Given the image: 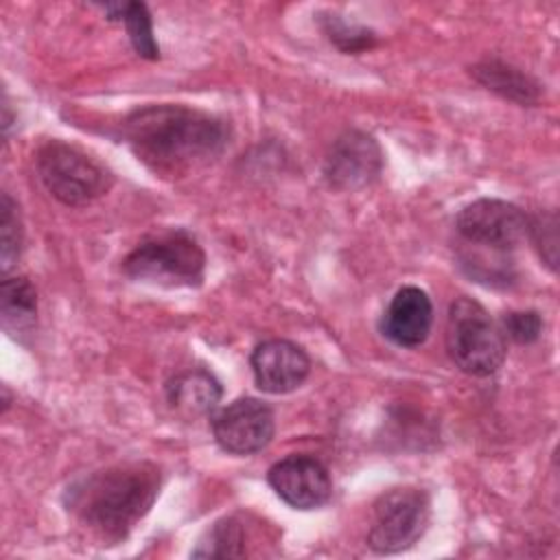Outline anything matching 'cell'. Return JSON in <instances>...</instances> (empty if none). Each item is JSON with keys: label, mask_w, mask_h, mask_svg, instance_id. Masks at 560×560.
Segmentation results:
<instances>
[{"label": "cell", "mask_w": 560, "mask_h": 560, "mask_svg": "<svg viewBox=\"0 0 560 560\" xmlns=\"http://www.w3.org/2000/svg\"><path fill=\"white\" fill-rule=\"evenodd\" d=\"M162 475L151 462H125L74 479L63 492L66 510L107 545L120 542L147 516Z\"/></svg>", "instance_id": "7a4b0ae2"}, {"label": "cell", "mask_w": 560, "mask_h": 560, "mask_svg": "<svg viewBox=\"0 0 560 560\" xmlns=\"http://www.w3.org/2000/svg\"><path fill=\"white\" fill-rule=\"evenodd\" d=\"M446 352L457 370L490 376L505 361V335L490 313L472 298L459 295L446 315Z\"/></svg>", "instance_id": "3957f363"}, {"label": "cell", "mask_w": 560, "mask_h": 560, "mask_svg": "<svg viewBox=\"0 0 560 560\" xmlns=\"http://www.w3.org/2000/svg\"><path fill=\"white\" fill-rule=\"evenodd\" d=\"M455 228L466 243L508 254L527 238L529 217L510 201L483 197L459 210Z\"/></svg>", "instance_id": "52a82bcc"}, {"label": "cell", "mask_w": 560, "mask_h": 560, "mask_svg": "<svg viewBox=\"0 0 560 560\" xmlns=\"http://www.w3.org/2000/svg\"><path fill=\"white\" fill-rule=\"evenodd\" d=\"M501 326L503 335L521 346L534 343L542 332V319L536 311H510L501 317Z\"/></svg>", "instance_id": "44dd1931"}, {"label": "cell", "mask_w": 560, "mask_h": 560, "mask_svg": "<svg viewBox=\"0 0 560 560\" xmlns=\"http://www.w3.org/2000/svg\"><path fill=\"white\" fill-rule=\"evenodd\" d=\"M122 271L158 287H199L206 276V252L184 230L166 232L136 245L122 260Z\"/></svg>", "instance_id": "277c9868"}, {"label": "cell", "mask_w": 560, "mask_h": 560, "mask_svg": "<svg viewBox=\"0 0 560 560\" xmlns=\"http://www.w3.org/2000/svg\"><path fill=\"white\" fill-rule=\"evenodd\" d=\"M0 311L2 326L15 335L28 330L37 319V293L28 278H4L0 287Z\"/></svg>", "instance_id": "9a60e30c"}, {"label": "cell", "mask_w": 560, "mask_h": 560, "mask_svg": "<svg viewBox=\"0 0 560 560\" xmlns=\"http://www.w3.org/2000/svg\"><path fill=\"white\" fill-rule=\"evenodd\" d=\"M429 494L413 486L385 490L372 510L368 545L376 553H398L416 545L429 525Z\"/></svg>", "instance_id": "8992f818"}, {"label": "cell", "mask_w": 560, "mask_h": 560, "mask_svg": "<svg viewBox=\"0 0 560 560\" xmlns=\"http://www.w3.org/2000/svg\"><path fill=\"white\" fill-rule=\"evenodd\" d=\"M256 387L267 394H289L298 389L308 372V354L289 339H267L258 343L249 359Z\"/></svg>", "instance_id": "8fae6325"}, {"label": "cell", "mask_w": 560, "mask_h": 560, "mask_svg": "<svg viewBox=\"0 0 560 560\" xmlns=\"http://www.w3.org/2000/svg\"><path fill=\"white\" fill-rule=\"evenodd\" d=\"M133 155L162 175H184L217 160L230 144L223 118L186 105H147L120 125Z\"/></svg>", "instance_id": "6da1fadb"}, {"label": "cell", "mask_w": 560, "mask_h": 560, "mask_svg": "<svg viewBox=\"0 0 560 560\" xmlns=\"http://www.w3.org/2000/svg\"><path fill=\"white\" fill-rule=\"evenodd\" d=\"M527 236L534 241L542 262L556 271L558 265V219L556 212H540L529 217Z\"/></svg>", "instance_id": "ffe728a7"}, {"label": "cell", "mask_w": 560, "mask_h": 560, "mask_svg": "<svg viewBox=\"0 0 560 560\" xmlns=\"http://www.w3.org/2000/svg\"><path fill=\"white\" fill-rule=\"evenodd\" d=\"M470 74L477 83L505 101H514L523 107H532L540 101V85L529 74L501 59H481L479 63L470 66Z\"/></svg>", "instance_id": "5bb4252c"}, {"label": "cell", "mask_w": 560, "mask_h": 560, "mask_svg": "<svg viewBox=\"0 0 560 560\" xmlns=\"http://www.w3.org/2000/svg\"><path fill=\"white\" fill-rule=\"evenodd\" d=\"M319 26L324 35L330 39V44L346 55H359L376 46V33L372 28L346 22L337 13H322Z\"/></svg>", "instance_id": "e0dca14e"}, {"label": "cell", "mask_w": 560, "mask_h": 560, "mask_svg": "<svg viewBox=\"0 0 560 560\" xmlns=\"http://www.w3.org/2000/svg\"><path fill=\"white\" fill-rule=\"evenodd\" d=\"M223 396L219 378L206 368H188L166 383V402L184 420L212 413Z\"/></svg>", "instance_id": "4fadbf2b"}, {"label": "cell", "mask_w": 560, "mask_h": 560, "mask_svg": "<svg viewBox=\"0 0 560 560\" xmlns=\"http://www.w3.org/2000/svg\"><path fill=\"white\" fill-rule=\"evenodd\" d=\"M267 481L293 510H317L332 497L328 468L311 455H289L276 462L267 472Z\"/></svg>", "instance_id": "30bf717a"}, {"label": "cell", "mask_w": 560, "mask_h": 560, "mask_svg": "<svg viewBox=\"0 0 560 560\" xmlns=\"http://www.w3.org/2000/svg\"><path fill=\"white\" fill-rule=\"evenodd\" d=\"M118 22L125 24L129 42L142 59H149V61L160 59V46L153 35L151 13L144 2H122V13Z\"/></svg>", "instance_id": "ac0fdd59"}, {"label": "cell", "mask_w": 560, "mask_h": 560, "mask_svg": "<svg viewBox=\"0 0 560 560\" xmlns=\"http://www.w3.org/2000/svg\"><path fill=\"white\" fill-rule=\"evenodd\" d=\"M22 221L18 212V203L11 199L9 192H2L0 197V260H2V273L7 276L13 265L20 258L22 252Z\"/></svg>", "instance_id": "d6986e66"}, {"label": "cell", "mask_w": 560, "mask_h": 560, "mask_svg": "<svg viewBox=\"0 0 560 560\" xmlns=\"http://www.w3.org/2000/svg\"><path fill=\"white\" fill-rule=\"evenodd\" d=\"M433 326V304L420 287H402L389 300L381 332L400 348H418L427 341Z\"/></svg>", "instance_id": "7c38bea8"}, {"label": "cell", "mask_w": 560, "mask_h": 560, "mask_svg": "<svg viewBox=\"0 0 560 560\" xmlns=\"http://www.w3.org/2000/svg\"><path fill=\"white\" fill-rule=\"evenodd\" d=\"M192 558H243L245 529L238 518L225 516L212 523L190 551Z\"/></svg>", "instance_id": "2e32d148"}, {"label": "cell", "mask_w": 560, "mask_h": 560, "mask_svg": "<svg viewBox=\"0 0 560 560\" xmlns=\"http://www.w3.org/2000/svg\"><path fill=\"white\" fill-rule=\"evenodd\" d=\"M210 427L221 451L245 457L262 451L273 440L276 420L267 402L243 396L219 409Z\"/></svg>", "instance_id": "ba28073f"}, {"label": "cell", "mask_w": 560, "mask_h": 560, "mask_svg": "<svg viewBox=\"0 0 560 560\" xmlns=\"http://www.w3.org/2000/svg\"><path fill=\"white\" fill-rule=\"evenodd\" d=\"M381 171L383 151L374 136L361 129H346L339 133L324 158V179L330 188L341 192L370 186Z\"/></svg>", "instance_id": "9c48e42d"}, {"label": "cell", "mask_w": 560, "mask_h": 560, "mask_svg": "<svg viewBox=\"0 0 560 560\" xmlns=\"http://www.w3.org/2000/svg\"><path fill=\"white\" fill-rule=\"evenodd\" d=\"M35 168L44 188L57 201L72 208L92 203L114 184L109 168L61 140H50L39 147Z\"/></svg>", "instance_id": "5b68a950"}]
</instances>
